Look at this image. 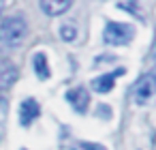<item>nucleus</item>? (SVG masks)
Segmentation results:
<instances>
[{
  "label": "nucleus",
  "mask_w": 156,
  "mask_h": 150,
  "mask_svg": "<svg viewBox=\"0 0 156 150\" xmlns=\"http://www.w3.org/2000/svg\"><path fill=\"white\" fill-rule=\"evenodd\" d=\"M122 73H124V69H118V71H111V73H103V75L94 77V79L90 82V86H92L94 92H101V94L111 92V90H113V84H115V77L122 75Z\"/></svg>",
  "instance_id": "0eeeda50"
},
{
  "label": "nucleus",
  "mask_w": 156,
  "mask_h": 150,
  "mask_svg": "<svg viewBox=\"0 0 156 150\" xmlns=\"http://www.w3.org/2000/svg\"><path fill=\"white\" fill-rule=\"evenodd\" d=\"M135 37V26L130 24H120V22H107L103 39L107 45H126Z\"/></svg>",
  "instance_id": "f03ea898"
},
{
  "label": "nucleus",
  "mask_w": 156,
  "mask_h": 150,
  "mask_svg": "<svg viewBox=\"0 0 156 150\" xmlns=\"http://www.w3.org/2000/svg\"><path fill=\"white\" fill-rule=\"evenodd\" d=\"M96 116H103V118H111V109H109L107 105H98V109H96Z\"/></svg>",
  "instance_id": "f8f14e48"
},
{
  "label": "nucleus",
  "mask_w": 156,
  "mask_h": 150,
  "mask_svg": "<svg viewBox=\"0 0 156 150\" xmlns=\"http://www.w3.org/2000/svg\"><path fill=\"white\" fill-rule=\"evenodd\" d=\"M60 39L66 41V43L75 41V39H77V28H75V26H69V24L62 26V28H60Z\"/></svg>",
  "instance_id": "9b49d317"
},
{
  "label": "nucleus",
  "mask_w": 156,
  "mask_h": 150,
  "mask_svg": "<svg viewBox=\"0 0 156 150\" xmlns=\"http://www.w3.org/2000/svg\"><path fill=\"white\" fill-rule=\"evenodd\" d=\"M152 75H154V79H156V67H154V69H152Z\"/></svg>",
  "instance_id": "2eb2a0df"
},
{
  "label": "nucleus",
  "mask_w": 156,
  "mask_h": 150,
  "mask_svg": "<svg viewBox=\"0 0 156 150\" xmlns=\"http://www.w3.org/2000/svg\"><path fill=\"white\" fill-rule=\"evenodd\" d=\"M73 0H41V9L47 15H62L71 9Z\"/></svg>",
  "instance_id": "6e6552de"
},
{
  "label": "nucleus",
  "mask_w": 156,
  "mask_h": 150,
  "mask_svg": "<svg viewBox=\"0 0 156 150\" xmlns=\"http://www.w3.org/2000/svg\"><path fill=\"white\" fill-rule=\"evenodd\" d=\"M69 148L71 150H107L103 144H96V141H73Z\"/></svg>",
  "instance_id": "9d476101"
},
{
  "label": "nucleus",
  "mask_w": 156,
  "mask_h": 150,
  "mask_svg": "<svg viewBox=\"0 0 156 150\" xmlns=\"http://www.w3.org/2000/svg\"><path fill=\"white\" fill-rule=\"evenodd\" d=\"M17 77H20L17 67L11 60H7V58H0V90L11 88L17 82Z\"/></svg>",
  "instance_id": "423d86ee"
},
{
  "label": "nucleus",
  "mask_w": 156,
  "mask_h": 150,
  "mask_svg": "<svg viewBox=\"0 0 156 150\" xmlns=\"http://www.w3.org/2000/svg\"><path fill=\"white\" fill-rule=\"evenodd\" d=\"M2 7H5V0H0V11H2Z\"/></svg>",
  "instance_id": "4468645a"
},
{
  "label": "nucleus",
  "mask_w": 156,
  "mask_h": 150,
  "mask_svg": "<svg viewBox=\"0 0 156 150\" xmlns=\"http://www.w3.org/2000/svg\"><path fill=\"white\" fill-rule=\"evenodd\" d=\"M28 35V24L22 15H11L0 22V45L15 47Z\"/></svg>",
  "instance_id": "f257e3e1"
},
{
  "label": "nucleus",
  "mask_w": 156,
  "mask_h": 150,
  "mask_svg": "<svg viewBox=\"0 0 156 150\" xmlns=\"http://www.w3.org/2000/svg\"><path fill=\"white\" fill-rule=\"evenodd\" d=\"M41 114V105L34 99H24L20 103V124L22 126H30Z\"/></svg>",
  "instance_id": "39448f33"
},
{
  "label": "nucleus",
  "mask_w": 156,
  "mask_h": 150,
  "mask_svg": "<svg viewBox=\"0 0 156 150\" xmlns=\"http://www.w3.org/2000/svg\"><path fill=\"white\" fill-rule=\"evenodd\" d=\"M32 62H34V73H37V77H39V79H49L51 71H49L45 52H37L34 58H32Z\"/></svg>",
  "instance_id": "1a4fd4ad"
},
{
  "label": "nucleus",
  "mask_w": 156,
  "mask_h": 150,
  "mask_svg": "<svg viewBox=\"0 0 156 150\" xmlns=\"http://www.w3.org/2000/svg\"><path fill=\"white\" fill-rule=\"evenodd\" d=\"M154 60H156V37H154V45H152V54H150Z\"/></svg>",
  "instance_id": "ddd939ff"
},
{
  "label": "nucleus",
  "mask_w": 156,
  "mask_h": 150,
  "mask_svg": "<svg viewBox=\"0 0 156 150\" xmlns=\"http://www.w3.org/2000/svg\"><path fill=\"white\" fill-rule=\"evenodd\" d=\"M66 101L71 103V107H73L75 112L86 114V109H88V105H90V92H88L83 86H77V88H73V90L66 92Z\"/></svg>",
  "instance_id": "20e7f679"
},
{
  "label": "nucleus",
  "mask_w": 156,
  "mask_h": 150,
  "mask_svg": "<svg viewBox=\"0 0 156 150\" xmlns=\"http://www.w3.org/2000/svg\"><path fill=\"white\" fill-rule=\"evenodd\" d=\"M22 150H26V148H22Z\"/></svg>",
  "instance_id": "dca6fc26"
},
{
  "label": "nucleus",
  "mask_w": 156,
  "mask_h": 150,
  "mask_svg": "<svg viewBox=\"0 0 156 150\" xmlns=\"http://www.w3.org/2000/svg\"><path fill=\"white\" fill-rule=\"evenodd\" d=\"M154 97H156V79L152 73H147L137 79V84L133 88V99L137 105H147Z\"/></svg>",
  "instance_id": "7ed1b4c3"
}]
</instances>
